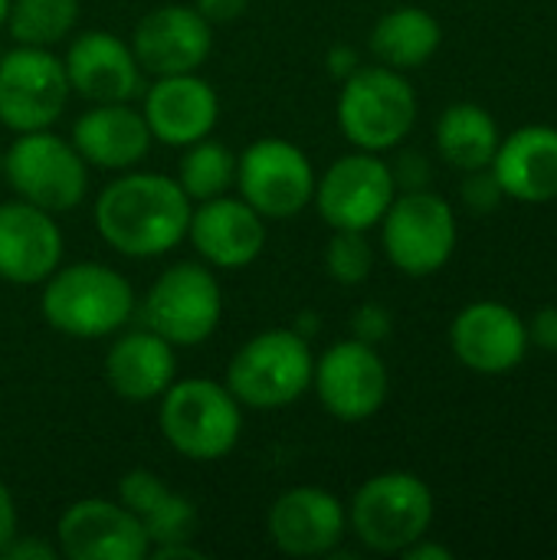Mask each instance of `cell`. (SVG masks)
I'll list each match as a JSON object with an SVG mask.
<instances>
[{
    "label": "cell",
    "mask_w": 557,
    "mask_h": 560,
    "mask_svg": "<svg viewBox=\"0 0 557 560\" xmlns=\"http://www.w3.org/2000/svg\"><path fill=\"white\" fill-rule=\"evenodd\" d=\"M194 200L167 174L121 171L92 207L98 236L128 259H158L187 240Z\"/></svg>",
    "instance_id": "6da1fadb"
},
{
    "label": "cell",
    "mask_w": 557,
    "mask_h": 560,
    "mask_svg": "<svg viewBox=\"0 0 557 560\" xmlns=\"http://www.w3.org/2000/svg\"><path fill=\"white\" fill-rule=\"evenodd\" d=\"M138 308L131 282L105 262L59 266L39 295L43 322L76 341H102L118 335Z\"/></svg>",
    "instance_id": "7a4b0ae2"
},
{
    "label": "cell",
    "mask_w": 557,
    "mask_h": 560,
    "mask_svg": "<svg viewBox=\"0 0 557 560\" xmlns=\"http://www.w3.org/2000/svg\"><path fill=\"white\" fill-rule=\"evenodd\" d=\"M158 427L167 446L190 463L227 459L243 436V404L210 377L174 381L161 394Z\"/></svg>",
    "instance_id": "3957f363"
},
{
    "label": "cell",
    "mask_w": 557,
    "mask_h": 560,
    "mask_svg": "<svg viewBox=\"0 0 557 560\" xmlns=\"http://www.w3.org/2000/svg\"><path fill=\"white\" fill-rule=\"evenodd\" d=\"M312 341L295 328H269L230 358L223 384L250 410H286L312 390Z\"/></svg>",
    "instance_id": "277c9868"
},
{
    "label": "cell",
    "mask_w": 557,
    "mask_h": 560,
    "mask_svg": "<svg viewBox=\"0 0 557 560\" xmlns=\"http://www.w3.org/2000/svg\"><path fill=\"white\" fill-rule=\"evenodd\" d=\"M338 128L358 151L397 148L417 121V95L404 72L391 66H361L341 82L338 92Z\"/></svg>",
    "instance_id": "5b68a950"
},
{
    "label": "cell",
    "mask_w": 557,
    "mask_h": 560,
    "mask_svg": "<svg viewBox=\"0 0 557 560\" xmlns=\"http://www.w3.org/2000/svg\"><path fill=\"white\" fill-rule=\"evenodd\" d=\"M0 174L20 200L56 217L76 210L89 194V164L53 128L16 135L3 151Z\"/></svg>",
    "instance_id": "8992f818"
},
{
    "label": "cell",
    "mask_w": 557,
    "mask_h": 560,
    "mask_svg": "<svg viewBox=\"0 0 557 560\" xmlns=\"http://www.w3.org/2000/svg\"><path fill=\"white\" fill-rule=\"evenodd\" d=\"M348 525L368 551L401 555L433 525V492L414 472L371 476L351 499Z\"/></svg>",
    "instance_id": "52a82bcc"
},
{
    "label": "cell",
    "mask_w": 557,
    "mask_h": 560,
    "mask_svg": "<svg viewBox=\"0 0 557 560\" xmlns=\"http://www.w3.org/2000/svg\"><path fill=\"white\" fill-rule=\"evenodd\" d=\"M223 318V289L207 262H174L141 299V322L174 348L213 338Z\"/></svg>",
    "instance_id": "ba28073f"
},
{
    "label": "cell",
    "mask_w": 557,
    "mask_h": 560,
    "mask_svg": "<svg viewBox=\"0 0 557 560\" xmlns=\"http://www.w3.org/2000/svg\"><path fill=\"white\" fill-rule=\"evenodd\" d=\"M387 259L414 279L440 272L456 249V213L430 190H404L391 200L384 220Z\"/></svg>",
    "instance_id": "9c48e42d"
},
{
    "label": "cell",
    "mask_w": 557,
    "mask_h": 560,
    "mask_svg": "<svg viewBox=\"0 0 557 560\" xmlns=\"http://www.w3.org/2000/svg\"><path fill=\"white\" fill-rule=\"evenodd\" d=\"M309 154L286 138H259L236 158V190L266 220H292L315 197Z\"/></svg>",
    "instance_id": "30bf717a"
},
{
    "label": "cell",
    "mask_w": 557,
    "mask_h": 560,
    "mask_svg": "<svg viewBox=\"0 0 557 560\" xmlns=\"http://www.w3.org/2000/svg\"><path fill=\"white\" fill-rule=\"evenodd\" d=\"M72 89L53 49L13 46L0 56V125L13 135L43 131L59 121Z\"/></svg>",
    "instance_id": "8fae6325"
},
{
    "label": "cell",
    "mask_w": 557,
    "mask_h": 560,
    "mask_svg": "<svg viewBox=\"0 0 557 560\" xmlns=\"http://www.w3.org/2000/svg\"><path fill=\"white\" fill-rule=\"evenodd\" d=\"M397 197V184L391 174V164H384L371 151H351L341 154L325 167V174L315 184L312 203L318 207L322 220L332 230H361L368 233L378 226Z\"/></svg>",
    "instance_id": "7c38bea8"
},
{
    "label": "cell",
    "mask_w": 557,
    "mask_h": 560,
    "mask_svg": "<svg viewBox=\"0 0 557 560\" xmlns=\"http://www.w3.org/2000/svg\"><path fill=\"white\" fill-rule=\"evenodd\" d=\"M312 390L318 394L325 413H332L335 420H371L384 407L391 390L387 364L374 345H364L358 338L338 341L315 361Z\"/></svg>",
    "instance_id": "4fadbf2b"
},
{
    "label": "cell",
    "mask_w": 557,
    "mask_h": 560,
    "mask_svg": "<svg viewBox=\"0 0 557 560\" xmlns=\"http://www.w3.org/2000/svg\"><path fill=\"white\" fill-rule=\"evenodd\" d=\"M128 43L148 75L200 72L213 52V23L197 7L161 3L135 23Z\"/></svg>",
    "instance_id": "5bb4252c"
},
{
    "label": "cell",
    "mask_w": 557,
    "mask_h": 560,
    "mask_svg": "<svg viewBox=\"0 0 557 560\" xmlns=\"http://www.w3.org/2000/svg\"><path fill=\"white\" fill-rule=\"evenodd\" d=\"M56 548L69 560H148L141 522L115 499H79L56 522Z\"/></svg>",
    "instance_id": "9a60e30c"
},
{
    "label": "cell",
    "mask_w": 557,
    "mask_h": 560,
    "mask_svg": "<svg viewBox=\"0 0 557 560\" xmlns=\"http://www.w3.org/2000/svg\"><path fill=\"white\" fill-rule=\"evenodd\" d=\"M62 66L69 89L89 105L135 102L144 92V69L135 59L131 43L108 30L76 33L62 56Z\"/></svg>",
    "instance_id": "2e32d148"
},
{
    "label": "cell",
    "mask_w": 557,
    "mask_h": 560,
    "mask_svg": "<svg viewBox=\"0 0 557 560\" xmlns=\"http://www.w3.org/2000/svg\"><path fill=\"white\" fill-rule=\"evenodd\" d=\"M348 528V512L338 495L318 486H295L282 492L269 515L266 532L286 558H328L338 551Z\"/></svg>",
    "instance_id": "e0dca14e"
},
{
    "label": "cell",
    "mask_w": 557,
    "mask_h": 560,
    "mask_svg": "<svg viewBox=\"0 0 557 560\" xmlns=\"http://www.w3.org/2000/svg\"><path fill=\"white\" fill-rule=\"evenodd\" d=\"M141 98V115L151 128V138L167 148H187L200 138H210L220 121L217 89L200 72L154 75Z\"/></svg>",
    "instance_id": "ac0fdd59"
},
{
    "label": "cell",
    "mask_w": 557,
    "mask_h": 560,
    "mask_svg": "<svg viewBox=\"0 0 557 560\" xmlns=\"http://www.w3.org/2000/svg\"><path fill=\"white\" fill-rule=\"evenodd\" d=\"M187 240L210 269H246L266 249V217L240 194L200 200L190 213Z\"/></svg>",
    "instance_id": "d6986e66"
},
{
    "label": "cell",
    "mask_w": 557,
    "mask_h": 560,
    "mask_svg": "<svg viewBox=\"0 0 557 560\" xmlns=\"http://www.w3.org/2000/svg\"><path fill=\"white\" fill-rule=\"evenodd\" d=\"M62 230L20 197L0 203V279L10 285H43L62 266Z\"/></svg>",
    "instance_id": "ffe728a7"
},
{
    "label": "cell",
    "mask_w": 557,
    "mask_h": 560,
    "mask_svg": "<svg viewBox=\"0 0 557 560\" xmlns=\"http://www.w3.org/2000/svg\"><path fill=\"white\" fill-rule=\"evenodd\" d=\"M450 348L476 374H506L525 361L529 328L502 302H473L453 318Z\"/></svg>",
    "instance_id": "44dd1931"
},
{
    "label": "cell",
    "mask_w": 557,
    "mask_h": 560,
    "mask_svg": "<svg viewBox=\"0 0 557 560\" xmlns=\"http://www.w3.org/2000/svg\"><path fill=\"white\" fill-rule=\"evenodd\" d=\"M69 141L76 144V151L89 167H102L112 174L138 167L154 144L141 108H135L131 102L89 105L72 121Z\"/></svg>",
    "instance_id": "7402d4cb"
},
{
    "label": "cell",
    "mask_w": 557,
    "mask_h": 560,
    "mask_svg": "<svg viewBox=\"0 0 557 560\" xmlns=\"http://www.w3.org/2000/svg\"><path fill=\"white\" fill-rule=\"evenodd\" d=\"M105 384L128 404H151L177 381V354L151 328L118 331L102 364Z\"/></svg>",
    "instance_id": "603a6c76"
},
{
    "label": "cell",
    "mask_w": 557,
    "mask_h": 560,
    "mask_svg": "<svg viewBox=\"0 0 557 560\" xmlns=\"http://www.w3.org/2000/svg\"><path fill=\"white\" fill-rule=\"evenodd\" d=\"M492 174L506 197L548 203L557 197V128L525 125L499 141Z\"/></svg>",
    "instance_id": "cb8c5ba5"
},
{
    "label": "cell",
    "mask_w": 557,
    "mask_h": 560,
    "mask_svg": "<svg viewBox=\"0 0 557 560\" xmlns=\"http://www.w3.org/2000/svg\"><path fill=\"white\" fill-rule=\"evenodd\" d=\"M371 52L397 72L420 69L443 43L440 20L423 7H394L371 30Z\"/></svg>",
    "instance_id": "d4e9b609"
},
{
    "label": "cell",
    "mask_w": 557,
    "mask_h": 560,
    "mask_svg": "<svg viewBox=\"0 0 557 560\" xmlns=\"http://www.w3.org/2000/svg\"><path fill=\"white\" fill-rule=\"evenodd\" d=\"M499 125L483 105L456 102L450 105L437 121V148L446 164L460 171H479L489 167L499 148Z\"/></svg>",
    "instance_id": "484cf974"
},
{
    "label": "cell",
    "mask_w": 557,
    "mask_h": 560,
    "mask_svg": "<svg viewBox=\"0 0 557 560\" xmlns=\"http://www.w3.org/2000/svg\"><path fill=\"white\" fill-rule=\"evenodd\" d=\"M181 164H177V184L181 190L200 203V200H213L223 197L236 187V154L223 144L210 138H200L187 148H181Z\"/></svg>",
    "instance_id": "4316f807"
},
{
    "label": "cell",
    "mask_w": 557,
    "mask_h": 560,
    "mask_svg": "<svg viewBox=\"0 0 557 560\" xmlns=\"http://www.w3.org/2000/svg\"><path fill=\"white\" fill-rule=\"evenodd\" d=\"M79 23V0H10L7 33L20 46L53 49L72 36Z\"/></svg>",
    "instance_id": "83f0119b"
},
{
    "label": "cell",
    "mask_w": 557,
    "mask_h": 560,
    "mask_svg": "<svg viewBox=\"0 0 557 560\" xmlns=\"http://www.w3.org/2000/svg\"><path fill=\"white\" fill-rule=\"evenodd\" d=\"M138 522H141L151 548H161V545H174V541H194L200 518H197L194 502L167 486L164 495L138 515Z\"/></svg>",
    "instance_id": "f1b7e54d"
},
{
    "label": "cell",
    "mask_w": 557,
    "mask_h": 560,
    "mask_svg": "<svg viewBox=\"0 0 557 560\" xmlns=\"http://www.w3.org/2000/svg\"><path fill=\"white\" fill-rule=\"evenodd\" d=\"M325 269L338 285H348V289L368 282L374 269V249L368 243V233L335 230L325 246Z\"/></svg>",
    "instance_id": "f546056e"
},
{
    "label": "cell",
    "mask_w": 557,
    "mask_h": 560,
    "mask_svg": "<svg viewBox=\"0 0 557 560\" xmlns=\"http://www.w3.org/2000/svg\"><path fill=\"white\" fill-rule=\"evenodd\" d=\"M391 328H394V318L384 305L378 302H364L355 315H351V335L364 345H381L384 338H391Z\"/></svg>",
    "instance_id": "4dcf8cb0"
},
{
    "label": "cell",
    "mask_w": 557,
    "mask_h": 560,
    "mask_svg": "<svg viewBox=\"0 0 557 560\" xmlns=\"http://www.w3.org/2000/svg\"><path fill=\"white\" fill-rule=\"evenodd\" d=\"M502 197H506V194H502V187H499V180H496L492 171H486V167L469 171V177H466V184H463V200H466L469 210L489 213V210H496V207L502 203Z\"/></svg>",
    "instance_id": "1f68e13d"
},
{
    "label": "cell",
    "mask_w": 557,
    "mask_h": 560,
    "mask_svg": "<svg viewBox=\"0 0 557 560\" xmlns=\"http://www.w3.org/2000/svg\"><path fill=\"white\" fill-rule=\"evenodd\" d=\"M391 174H394V184H397L401 194H404V190H427V187H430V177H433L430 161H427V154H420V151H404V154L391 164Z\"/></svg>",
    "instance_id": "d6a6232c"
},
{
    "label": "cell",
    "mask_w": 557,
    "mask_h": 560,
    "mask_svg": "<svg viewBox=\"0 0 557 560\" xmlns=\"http://www.w3.org/2000/svg\"><path fill=\"white\" fill-rule=\"evenodd\" d=\"M525 328H529V345H538L542 351L557 354V305L535 312V318Z\"/></svg>",
    "instance_id": "836d02e7"
},
{
    "label": "cell",
    "mask_w": 557,
    "mask_h": 560,
    "mask_svg": "<svg viewBox=\"0 0 557 560\" xmlns=\"http://www.w3.org/2000/svg\"><path fill=\"white\" fill-rule=\"evenodd\" d=\"M59 555V548L56 545H49V541H39V538H23V535H16L7 548H3V555L0 558H10V560H53Z\"/></svg>",
    "instance_id": "e575fe53"
},
{
    "label": "cell",
    "mask_w": 557,
    "mask_h": 560,
    "mask_svg": "<svg viewBox=\"0 0 557 560\" xmlns=\"http://www.w3.org/2000/svg\"><path fill=\"white\" fill-rule=\"evenodd\" d=\"M325 66H328V75H332L335 82H345L348 75H355V72L361 69V56H358V49H355V46L338 43V46H332V49H328Z\"/></svg>",
    "instance_id": "d590c367"
},
{
    "label": "cell",
    "mask_w": 557,
    "mask_h": 560,
    "mask_svg": "<svg viewBox=\"0 0 557 560\" xmlns=\"http://www.w3.org/2000/svg\"><path fill=\"white\" fill-rule=\"evenodd\" d=\"M194 7L217 26V23H233L250 10V0H194Z\"/></svg>",
    "instance_id": "8d00e7d4"
},
{
    "label": "cell",
    "mask_w": 557,
    "mask_h": 560,
    "mask_svg": "<svg viewBox=\"0 0 557 560\" xmlns=\"http://www.w3.org/2000/svg\"><path fill=\"white\" fill-rule=\"evenodd\" d=\"M16 502H13V492L7 489V482L0 479V555L3 548L16 538Z\"/></svg>",
    "instance_id": "74e56055"
},
{
    "label": "cell",
    "mask_w": 557,
    "mask_h": 560,
    "mask_svg": "<svg viewBox=\"0 0 557 560\" xmlns=\"http://www.w3.org/2000/svg\"><path fill=\"white\" fill-rule=\"evenodd\" d=\"M148 558L154 560H204L207 555L200 548H194V541H174V545H161V548H151Z\"/></svg>",
    "instance_id": "f35d334b"
},
{
    "label": "cell",
    "mask_w": 557,
    "mask_h": 560,
    "mask_svg": "<svg viewBox=\"0 0 557 560\" xmlns=\"http://www.w3.org/2000/svg\"><path fill=\"white\" fill-rule=\"evenodd\" d=\"M401 558L404 560H453V551H450V548H443V545H433V541H427V535H423L420 541H414L410 548H404V551H401Z\"/></svg>",
    "instance_id": "ab89813d"
},
{
    "label": "cell",
    "mask_w": 557,
    "mask_h": 560,
    "mask_svg": "<svg viewBox=\"0 0 557 560\" xmlns=\"http://www.w3.org/2000/svg\"><path fill=\"white\" fill-rule=\"evenodd\" d=\"M292 328H295V331H299L302 338H309V341H312V335H315V331L322 328V318L309 312V315H302V318H299V325H292Z\"/></svg>",
    "instance_id": "60d3db41"
},
{
    "label": "cell",
    "mask_w": 557,
    "mask_h": 560,
    "mask_svg": "<svg viewBox=\"0 0 557 560\" xmlns=\"http://www.w3.org/2000/svg\"><path fill=\"white\" fill-rule=\"evenodd\" d=\"M7 13H10V0H0V26L7 23Z\"/></svg>",
    "instance_id": "b9f144b4"
}]
</instances>
